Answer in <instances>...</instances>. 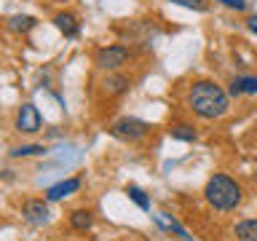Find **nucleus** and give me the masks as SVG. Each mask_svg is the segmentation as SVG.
Returning <instances> with one entry per match:
<instances>
[{"instance_id": "nucleus-1", "label": "nucleus", "mask_w": 257, "mask_h": 241, "mask_svg": "<svg viewBox=\"0 0 257 241\" xmlns=\"http://www.w3.org/2000/svg\"><path fill=\"white\" fill-rule=\"evenodd\" d=\"M185 104H188V110L193 115H198L204 120H214V118H222L228 112V94L214 80H196L188 88Z\"/></svg>"}, {"instance_id": "nucleus-2", "label": "nucleus", "mask_w": 257, "mask_h": 241, "mask_svg": "<svg viewBox=\"0 0 257 241\" xmlns=\"http://www.w3.org/2000/svg\"><path fill=\"white\" fill-rule=\"evenodd\" d=\"M204 196L209 201V206H214L217 212H230L241 204V185L236 180H230L228 174H214L209 177Z\"/></svg>"}, {"instance_id": "nucleus-3", "label": "nucleus", "mask_w": 257, "mask_h": 241, "mask_svg": "<svg viewBox=\"0 0 257 241\" xmlns=\"http://www.w3.org/2000/svg\"><path fill=\"white\" fill-rule=\"evenodd\" d=\"M128 59H132V51H128L126 46H104V48H99V51H96V56H94L96 67H99V70H107V72L123 67Z\"/></svg>"}, {"instance_id": "nucleus-4", "label": "nucleus", "mask_w": 257, "mask_h": 241, "mask_svg": "<svg viewBox=\"0 0 257 241\" xmlns=\"http://www.w3.org/2000/svg\"><path fill=\"white\" fill-rule=\"evenodd\" d=\"M110 132H112V137H118V140L134 142V140H142V137L150 132V126L140 118H120L110 126Z\"/></svg>"}, {"instance_id": "nucleus-5", "label": "nucleus", "mask_w": 257, "mask_h": 241, "mask_svg": "<svg viewBox=\"0 0 257 241\" xmlns=\"http://www.w3.org/2000/svg\"><path fill=\"white\" fill-rule=\"evenodd\" d=\"M40 126H43V118H40V112L35 104H22L19 112H16V132H24V134H35L40 132Z\"/></svg>"}, {"instance_id": "nucleus-6", "label": "nucleus", "mask_w": 257, "mask_h": 241, "mask_svg": "<svg viewBox=\"0 0 257 241\" xmlns=\"http://www.w3.org/2000/svg\"><path fill=\"white\" fill-rule=\"evenodd\" d=\"M48 204L46 201H38V198H30L22 204V217L32 225H46L48 222Z\"/></svg>"}, {"instance_id": "nucleus-7", "label": "nucleus", "mask_w": 257, "mask_h": 241, "mask_svg": "<svg viewBox=\"0 0 257 241\" xmlns=\"http://www.w3.org/2000/svg\"><path fill=\"white\" fill-rule=\"evenodd\" d=\"M80 188V180L78 177H70V180H62V182H56V185H51V188L46 190V201H62V198H67V196H72Z\"/></svg>"}, {"instance_id": "nucleus-8", "label": "nucleus", "mask_w": 257, "mask_h": 241, "mask_svg": "<svg viewBox=\"0 0 257 241\" xmlns=\"http://www.w3.org/2000/svg\"><path fill=\"white\" fill-rule=\"evenodd\" d=\"M241 94H249V96L257 94V75L233 78V83H230V96H241Z\"/></svg>"}, {"instance_id": "nucleus-9", "label": "nucleus", "mask_w": 257, "mask_h": 241, "mask_svg": "<svg viewBox=\"0 0 257 241\" xmlns=\"http://www.w3.org/2000/svg\"><path fill=\"white\" fill-rule=\"evenodd\" d=\"M54 24H56V30H59L64 38H75L78 35V19L72 14H56Z\"/></svg>"}, {"instance_id": "nucleus-10", "label": "nucleus", "mask_w": 257, "mask_h": 241, "mask_svg": "<svg viewBox=\"0 0 257 241\" xmlns=\"http://www.w3.org/2000/svg\"><path fill=\"white\" fill-rule=\"evenodd\" d=\"M35 24H38L35 16H30V14H16V16H8L6 27L11 30V32H30Z\"/></svg>"}, {"instance_id": "nucleus-11", "label": "nucleus", "mask_w": 257, "mask_h": 241, "mask_svg": "<svg viewBox=\"0 0 257 241\" xmlns=\"http://www.w3.org/2000/svg\"><path fill=\"white\" fill-rule=\"evenodd\" d=\"M128 86H132V80H128V78H123V75H107V78L102 80V88H104L107 94H112V96L123 94Z\"/></svg>"}, {"instance_id": "nucleus-12", "label": "nucleus", "mask_w": 257, "mask_h": 241, "mask_svg": "<svg viewBox=\"0 0 257 241\" xmlns=\"http://www.w3.org/2000/svg\"><path fill=\"white\" fill-rule=\"evenodd\" d=\"M156 222L161 225V228H166V230H174V233H177V236H180V238H185V241H190V236H188V230H185L182 225H180V222L174 220V217H169L166 212H158V214H156Z\"/></svg>"}, {"instance_id": "nucleus-13", "label": "nucleus", "mask_w": 257, "mask_h": 241, "mask_svg": "<svg viewBox=\"0 0 257 241\" xmlns=\"http://www.w3.org/2000/svg\"><path fill=\"white\" fill-rule=\"evenodd\" d=\"M236 238L238 241H257V220H241L236 222Z\"/></svg>"}, {"instance_id": "nucleus-14", "label": "nucleus", "mask_w": 257, "mask_h": 241, "mask_svg": "<svg viewBox=\"0 0 257 241\" xmlns=\"http://www.w3.org/2000/svg\"><path fill=\"white\" fill-rule=\"evenodd\" d=\"M70 225L75 230H88L94 225V214L88 212V209H75V212L70 214Z\"/></svg>"}, {"instance_id": "nucleus-15", "label": "nucleus", "mask_w": 257, "mask_h": 241, "mask_svg": "<svg viewBox=\"0 0 257 241\" xmlns=\"http://www.w3.org/2000/svg\"><path fill=\"white\" fill-rule=\"evenodd\" d=\"M169 134L174 137V140H185V142H193L196 140V129H193L190 124H174V126H169Z\"/></svg>"}, {"instance_id": "nucleus-16", "label": "nucleus", "mask_w": 257, "mask_h": 241, "mask_svg": "<svg viewBox=\"0 0 257 241\" xmlns=\"http://www.w3.org/2000/svg\"><path fill=\"white\" fill-rule=\"evenodd\" d=\"M46 148L43 145H19L11 150V158H30V156H43Z\"/></svg>"}, {"instance_id": "nucleus-17", "label": "nucleus", "mask_w": 257, "mask_h": 241, "mask_svg": "<svg viewBox=\"0 0 257 241\" xmlns=\"http://www.w3.org/2000/svg\"><path fill=\"white\" fill-rule=\"evenodd\" d=\"M126 193H128V198H132L140 209H145V212L150 209V198L145 196V190H142V188H137V185H128V190H126Z\"/></svg>"}, {"instance_id": "nucleus-18", "label": "nucleus", "mask_w": 257, "mask_h": 241, "mask_svg": "<svg viewBox=\"0 0 257 241\" xmlns=\"http://www.w3.org/2000/svg\"><path fill=\"white\" fill-rule=\"evenodd\" d=\"M169 3H177V6L193 8V11H206V3H204V0H169Z\"/></svg>"}, {"instance_id": "nucleus-19", "label": "nucleus", "mask_w": 257, "mask_h": 241, "mask_svg": "<svg viewBox=\"0 0 257 241\" xmlns=\"http://www.w3.org/2000/svg\"><path fill=\"white\" fill-rule=\"evenodd\" d=\"M220 3L233 8V11H246V0H220Z\"/></svg>"}, {"instance_id": "nucleus-20", "label": "nucleus", "mask_w": 257, "mask_h": 241, "mask_svg": "<svg viewBox=\"0 0 257 241\" xmlns=\"http://www.w3.org/2000/svg\"><path fill=\"white\" fill-rule=\"evenodd\" d=\"M246 27L257 35V16H249V19H246Z\"/></svg>"}]
</instances>
